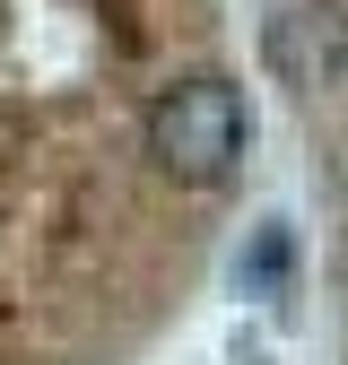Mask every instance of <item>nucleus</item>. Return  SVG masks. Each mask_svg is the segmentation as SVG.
Segmentation results:
<instances>
[{"mask_svg":"<svg viewBox=\"0 0 348 365\" xmlns=\"http://www.w3.org/2000/svg\"><path fill=\"white\" fill-rule=\"evenodd\" d=\"M252 148V113H244V87L218 78V70H192L157 87L140 105V157L148 174H165L174 192H218Z\"/></svg>","mask_w":348,"mask_h":365,"instance_id":"f257e3e1","label":"nucleus"},{"mask_svg":"<svg viewBox=\"0 0 348 365\" xmlns=\"http://www.w3.org/2000/svg\"><path fill=\"white\" fill-rule=\"evenodd\" d=\"M261 61H270V78L296 87V96L348 87V9L339 0H279L270 26H261Z\"/></svg>","mask_w":348,"mask_h":365,"instance_id":"f03ea898","label":"nucleus"},{"mask_svg":"<svg viewBox=\"0 0 348 365\" xmlns=\"http://www.w3.org/2000/svg\"><path fill=\"white\" fill-rule=\"evenodd\" d=\"M0 18H9V0H0ZM26 165H35V105L18 96L9 78H0V209L18 200V182H26ZM9 287H0V322H9Z\"/></svg>","mask_w":348,"mask_h":365,"instance_id":"7ed1b4c3","label":"nucleus"}]
</instances>
